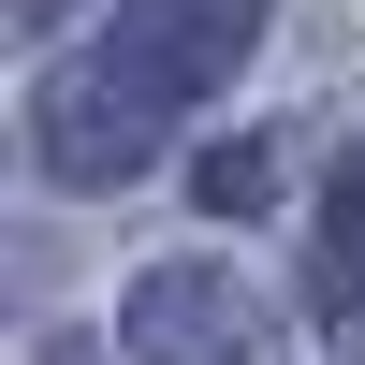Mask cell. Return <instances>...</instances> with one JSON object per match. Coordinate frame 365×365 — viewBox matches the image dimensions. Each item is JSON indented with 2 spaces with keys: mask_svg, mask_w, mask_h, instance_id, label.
<instances>
[{
  "mask_svg": "<svg viewBox=\"0 0 365 365\" xmlns=\"http://www.w3.org/2000/svg\"><path fill=\"white\" fill-rule=\"evenodd\" d=\"M278 322L234 263H146L132 278V365H263Z\"/></svg>",
  "mask_w": 365,
  "mask_h": 365,
  "instance_id": "2",
  "label": "cell"
},
{
  "mask_svg": "<svg viewBox=\"0 0 365 365\" xmlns=\"http://www.w3.org/2000/svg\"><path fill=\"white\" fill-rule=\"evenodd\" d=\"M190 190L220 205V220H263V205H278V146H263V132H234V146H205V161H190Z\"/></svg>",
  "mask_w": 365,
  "mask_h": 365,
  "instance_id": "5",
  "label": "cell"
},
{
  "mask_svg": "<svg viewBox=\"0 0 365 365\" xmlns=\"http://www.w3.org/2000/svg\"><path fill=\"white\" fill-rule=\"evenodd\" d=\"M263 15H278V0H117L103 73L132 88L146 117H175V103H205V88H220L234 58L263 44Z\"/></svg>",
  "mask_w": 365,
  "mask_h": 365,
  "instance_id": "1",
  "label": "cell"
},
{
  "mask_svg": "<svg viewBox=\"0 0 365 365\" xmlns=\"http://www.w3.org/2000/svg\"><path fill=\"white\" fill-rule=\"evenodd\" d=\"M44 161L73 175V190H117V175H146V161H161V117H146L132 88L103 73V58H73V73L44 88Z\"/></svg>",
  "mask_w": 365,
  "mask_h": 365,
  "instance_id": "3",
  "label": "cell"
},
{
  "mask_svg": "<svg viewBox=\"0 0 365 365\" xmlns=\"http://www.w3.org/2000/svg\"><path fill=\"white\" fill-rule=\"evenodd\" d=\"M58 365H88V351H58Z\"/></svg>",
  "mask_w": 365,
  "mask_h": 365,
  "instance_id": "6",
  "label": "cell"
},
{
  "mask_svg": "<svg viewBox=\"0 0 365 365\" xmlns=\"http://www.w3.org/2000/svg\"><path fill=\"white\" fill-rule=\"evenodd\" d=\"M307 292L322 307H365V146L322 175V234H307Z\"/></svg>",
  "mask_w": 365,
  "mask_h": 365,
  "instance_id": "4",
  "label": "cell"
}]
</instances>
